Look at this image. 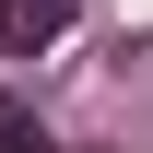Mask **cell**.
Here are the masks:
<instances>
[{"instance_id": "cell-1", "label": "cell", "mask_w": 153, "mask_h": 153, "mask_svg": "<svg viewBox=\"0 0 153 153\" xmlns=\"http://www.w3.org/2000/svg\"><path fill=\"white\" fill-rule=\"evenodd\" d=\"M71 12H82V0H0V59L59 47V36H71Z\"/></svg>"}, {"instance_id": "cell-2", "label": "cell", "mask_w": 153, "mask_h": 153, "mask_svg": "<svg viewBox=\"0 0 153 153\" xmlns=\"http://www.w3.org/2000/svg\"><path fill=\"white\" fill-rule=\"evenodd\" d=\"M0 153H47V118H36V94H0Z\"/></svg>"}]
</instances>
